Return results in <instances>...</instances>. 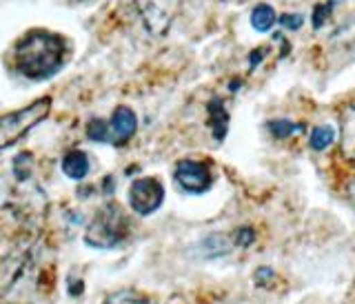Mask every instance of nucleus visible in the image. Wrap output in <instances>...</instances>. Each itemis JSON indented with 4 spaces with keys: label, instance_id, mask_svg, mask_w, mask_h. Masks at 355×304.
<instances>
[{
    "label": "nucleus",
    "instance_id": "f257e3e1",
    "mask_svg": "<svg viewBox=\"0 0 355 304\" xmlns=\"http://www.w3.org/2000/svg\"><path fill=\"white\" fill-rule=\"evenodd\" d=\"M67 44L58 33L31 29L16 44V67L31 81H44L60 69Z\"/></svg>",
    "mask_w": 355,
    "mask_h": 304
},
{
    "label": "nucleus",
    "instance_id": "f03ea898",
    "mask_svg": "<svg viewBox=\"0 0 355 304\" xmlns=\"http://www.w3.org/2000/svg\"><path fill=\"white\" fill-rule=\"evenodd\" d=\"M49 111H51V98L44 96L36 100V103L22 107L18 111H11V114L0 118V149H7L25 138L33 127L40 125L49 116Z\"/></svg>",
    "mask_w": 355,
    "mask_h": 304
},
{
    "label": "nucleus",
    "instance_id": "7ed1b4c3",
    "mask_svg": "<svg viewBox=\"0 0 355 304\" xmlns=\"http://www.w3.org/2000/svg\"><path fill=\"white\" fill-rule=\"evenodd\" d=\"M127 235V218L118 205L103 207L96 218L89 224L85 233V242L94 249H111V246L120 244Z\"/></svg>",
    "mask_w": 355,
    "mask_h": 304
},
{
    "label": "nucleus",
    "instance_id": "20e7f679",
    "mask_svg": "<svg viewBox=\"0 0 355 304\" xmlns=\"http://www.w3.org/2000/svg\"><path fill=\"white\" fill-rule=\"evenodd\" d=\"M164 202V185L158 178H138L129 189V205L140 216L158 211Z\"/></svg>",
    "mask_w": 355,
    "mask_h": 304
},
{
    "label": "nucleus",
    "instance_id": "39448f33",
    "mask_svg": "<svg viewBox=\"0 0 355 304\" xmlns=\"http://www.w3.org/2000/svg\"><path fill=\"white\" fill-rule=\"evenodd\" d=\"M175 185L178 189H182L184 194H207L214 185V176H211V169L205 162L198 160H182L175 167Z\"/></svg>",
    "mask_w": 355,
    "mask_h": 304
},
{
    "label": "nucleus",
    "instance_id": "423d86ee",
    "mask_svg": "<svg viewBox=\"0 0 355 304\" xmlns=\"http://www.w3.org/2000/svg\"><path fill=\"white\" fill-rule=\"evenodd\" d=\"M180 0H140V14L153 36H164Z\"/></svg>",
    "mask_w": 355,
    "mask_h": 304
},
{
    "label": "nucleus",
    "instance_id": "0eeeda50",
    "mask_svg": "<svg viewBox=\"0 0 355 304\" xmlns=\"http://www.w3.org/2000/svg\"><path fill=\"white\" fill-rule=\"evenodd\" d=\"M138 129V118L133 114V109L129 107H118L114 111L109 122V133H111V142L109 144H125L133 138V133Z\"/></svg>",
    "mask_w": 355,
    "mask_h": 304
},
{
    "label": "nucleus",
    "instance_id": "6e6552de",
    "mask_svg": "<svg viewBox=\"0 0 355 304\" xmlns=\"http://www.w3.org/2000/svg\"><path fill=\"white\" fill-rule=\"evenodd\" d=\"M62 171L71 180H83L89 174V158L83 151H69L62 160Z\"/></svg>",
    "mask_w": 355,
    "mask_h": 304
},
{
    "label": "nucleus",
    "instance_id": "1a4fd4ad",
    "mask_svg": "<svg viewBox=\"0 0 355 304\" xmlns=\"http://www.w3.org/2000/svg\"><path fill=\"white\" fill-rule=\"evenodd\" d=\"M209 125L214 129V138L218 142L225 140L227 129H229V114H227V109L222 107L220 100H214V103L209 105Z\"/></svg>",
    "mask_w": 355,
    "mask_h": 304
},
{
    "label": "nucleus",
    "instance_id": "9d476101",
    "mask_svg": "<svg viewBox=\"0 0 355 304\" xmlns=\"http://www.w3.org/2000/svg\"><path fill=\"white\" fill-rule=\"evenodd\" d=\"M331 44H336L340 51L355 49V16H351L342 27H338L331 36Z\"/></svg>",
    "mask_w": 355,
    "mask_h": 304
},
{
    "label": "nucleus",
    "instance_id": "9b49d317",
    "mask_svg": "<svg viewBox=\"0 0 355 304\" xmlns=\"http://www.w3.org/2000/svg\"><path fill=\"white\" fill-rule=\"evenodd\" d=\"M275 11L269 5H258L251 11V25L258 31H269L275 25Z\"/></svg>",
    "mask_w": 355,
    "mask_h": 304
},
{
    "label": "nucleus",
    "instance_id": "f8f14e48",
    "mask_svg": "<svg viewBox=\"0 0 355 304\" xmlns=\"http://www.w3.org/2000/svg\"><path fill=\"white\" fill-rule=\"evenodd\" d=\"M336 140V129L324 125V127H315L313 131H311V138H309V144L311 149L315 151H324L327 147H331V142Z\"/></svg>",
    "mask_w": 355,
    "mask_h": 304
},
{
    "label": "nucleus",
    "instance_id": "ddd939ff",
    "mask_svg": "<svg viewBox=\"0 0 355 304\" xmlns=\"http://www.w3.org/2000/svg\"><path fill=\"white\" fill-rule=\"evenodd\" d=\"M87 136H89V140H94V142H111V133H109V122H105V120H100V118H96V120H92L87 125Z\"/></svg>",
    "mask_w": 355,
    "mask_h": 304
},
{
    "label": "nucleus",
    "instance_id": "4468645a",
    "mask_svg": "<svg viewBox=\"0 0 355 304\" xmlns=\"http://www.w3.org/2000/svg\"><path fill=\"white\" fill-rule=\"evenodd\" d=\"M105 304H153V302L149 298L136 294V291H120V294L109 296Z\"/></svg>",
    "mask_w": 355,
    "mask_h": 304
},
{
    "label": "nucleus",
    "instance_id": "2eb2a0df",
    "mask_svg": "<svg viewBox=\"0 0 355 304\" xmlns=\"http://www.w3.org/2000/svg\"><path fill=\"white\" fill-rule=\"evenodd\" d=\"M269 131L275 138H288V136H293V133L302 131V125H295V122H288V120H271Z\"/></svg>",
    "mask_w": 355,
    "mask_h": 304
},
{
    "label": "nucleus",
    "instance_id": "dca6fc26",
    "mask_svg": "<svg viewBox=\"0 0 355 304\" xmlns=\"http://www.w3.org/2000/svg\"><path fill=\"white\" fill-rule=\"evenodd\" d=\"M331 7H333V3H327V7H324V5H318V7H315V14H313V27H315V29H320V27H322V22H324V20L329 18Z\"/></svg>",
    "mask_w": 355,
    "mask_h": 304
},
{
    "label": "nucleus",
    "instance_id": "f3484780",
    "mask_svg": "<svg viewBox=\"0 0 355 304\" xmlns=\"http://www.w3.org/2000/svg\"><path fill=\"white\" fill-rule=\"evenodd\" d=\"M253 238H255V233H253V229H238L236 231V246H249L251 242H253Z\"/></svg>",
    "mask_w": 355,
    "mask_h": 304
},
{
    "label": "nucleus",
    "instance_id": "a211bd4d",
    "mask_svg": "<svg viewBox=\"0 0 355 304\" xmlns=\"http://www.w3.org/2000/svg\"><path fill=\"white\" fill-rule=\"evenodd\" d=\"M280 22H282V27H284V29H300V27H302L304 18H302V16H297V14H286V16L280 18Z\"/></svg>",
    "mask_w": 355,
    "mask_h": 304
},
{
    "label": "nucleus",
    "instance_id": "6ab92c4d",
    "mask_svg": "<svg viewBox=\"0 0 355 304\" xmlns=\"http://www.w3.org/2000/svg\"><path fill=\"white\" fill-rule=\"evenodd\" d=\"M260 58H262V49H255V51L251 53L249 62H251V65H258V62H260Z\"/></svg>",
    "mask_w": 355,
    "mask_h": 304
},
{
    "label": "nucleus",
    "instance_id": "aec40b11",
    "mask_svg": "<svg viewBox=\"0 0 355 304\" xmlns=\"http://www.w3.org/2000/svg\"><path fill=\"white\" fill-rule=\"evenodd\" d=\"M353 196H355V191H353Z\"/></svg>",
    "mask_w": 355,
    "mask_h": 304
}]
</instances>
